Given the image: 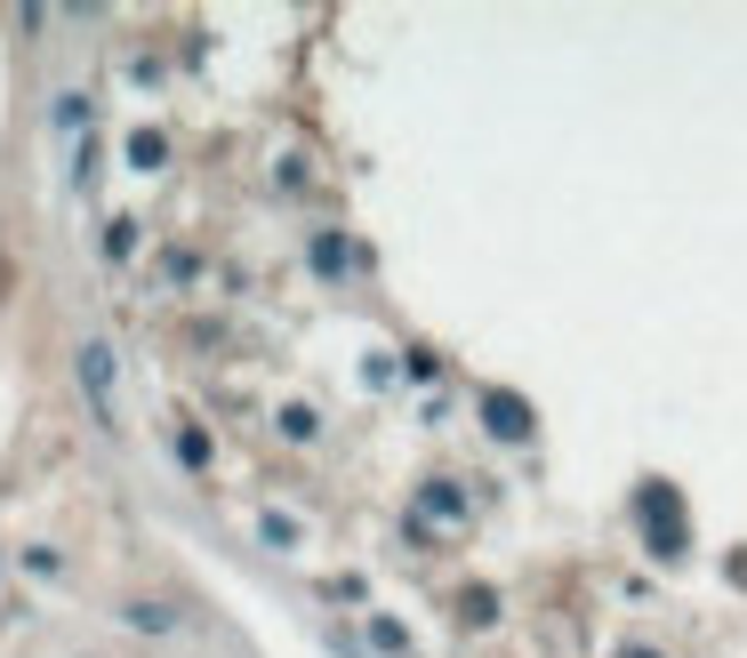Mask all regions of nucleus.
<instances>
[{
  "instance_id": "nucleus-3",
  "label": "nucleus",
  "mask_w": 747,
  "mask_h": 658,
  "mask_svg": "<svg viewBox=\"0 0 747 658\" xmlns=\"http://www.w3.org/2000/svg\"><path fill=\"white\" fill-rule=\"evenodd\" d=\"M129 627H153V635H161V627H169V610H161V603H129Z\"/></svg>"
},
{
  "instance_id": "nucleus-1",
  "label": "nucleus",
  "mask_w": 747,
  "mask_h": 658,
  "mask_svg": "<svg viewBox=\"0 0 747 658\" xmlns=\"http://www.w3.org/2000/svg\"><path fill=\"white\" fill-rule=\"evenodd\" d=\"M81 394H89V409H97V418H121V409H113V345L105 337H81Z\"/></svg>"
},
{
  "instance_id": "nucleus-2",
  "label": "nucleus",
  "mask_w": 747,
  "mask_h": 658,
  "mask_svg": "<svg viewBox=\"0 0 747 658\" xmlns=\"http://www.w3.org/2000/svg\"><path fill=\"white\" fill-rule=\"evenodd\" d=\"M178 458H185V466H210V442H201V426L178 434Z\"/></svg>"
}]
</instances>
